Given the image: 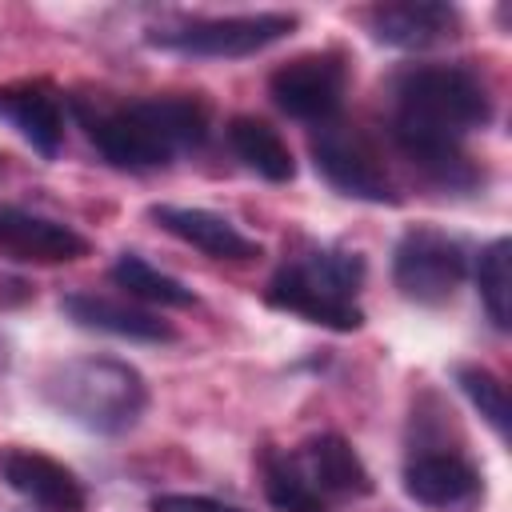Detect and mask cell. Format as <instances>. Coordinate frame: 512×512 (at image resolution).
I'll list each match as a JSON object with an SVG mask.
<instances>
[{"instance_id":"6da1fadb","label":"cell","mask_w":512,"mask_h":512,"mask_svg":"<svg viewBox=\"0 0 512 512\" xmlns=\"http://www.w3.org/2000/svg\"><path fill=\"white\" fill-rule=\"evenodd\" d=\"M492 120V92L468 64H412L392 84L396 148L444 188H476L464 136Z\"/></svg>"},{"instance_id":"7a4b0ae2","label":"cell","mask_w":512,"mask_h":512,"mask_svg":"<svg viewBox=\"0 0 512 512\" xmlns=\"http://www.w3.org/2000/svg\"><path fill=\"white\" fill-rule=\"evenodd\" d=\"M76 116L96 152L128 172H152L172 164L180 152L200 148L212 128L208 104L188 92H164L128 104L76 100Z\"/></svg>"},{"instance_id":"3957f363","label":"cell","mask_w":512,"mask_h":512,"mask_svg":"<svg viewBox=\"0 0 512 512\" xmlns=\"http://www.w3.org/2000/svg\"><path fill=\"white\" fill-rule=\"evenodd\" d=\"M260 480L276 512H332L372 492V472L336 432L308 436L300 448H264Z\"/></svg>"},{"instance_id":"277c9868","label":"cell","mask_w":512,"mask_h":512,"mask_svg":"<svg viewBox=\"0 0 512 512\" xmlns=\"http://www.w3.org/2000/svg\"><path fill=\"white\" fill-rule=\"evenodd\" d=\"M364 256L332 244H300L272 272L264 300L288 316L332 332H356L364 324L360 308Z\"/></svg>"},{"instance_id":"5b68a950","label":"cell","mask_w":512,"mask_h":512,"mask_svg":"<svg viewBox=\"0 0 512 512\" xmlns=\"http://www.w3.org/2000/svg\"><path fill=\"white\" fill-rule=\"evenodd\" d=\"M40 396L48 408H56L60 416H68L72 424L96 436L128 432L148 408L144 376L112 356H76L52 364L40 376Z\"/></svg>"},{"instance_id":"8992f818","label":"cell","mask_w":512,"mask_h":512,"mask_svg":"<svg viewBox=\"0 0 512 512\" xmlns=\"http://www.w3.org/2000/svg\"><path fill=\"white\" fill-rule=\"evenodd\" d=\"M404 492L436 512H468L484 500V476L464 444H448L440 428H428L412 412V440L404 456Z\"/></svg>"},{"instance_id":"52a82bcc","label":"cell","mask_w":512,"mask_h":512,"mask_svg":"<svg viewBox=\"0 0 512 512\" xmlns=\"http://www.w3.org/2000/svg\"><path fill=\"white\" fill-rule=\"evenodd\" d=\"M300 20L292 12H240V16H192L156 24L148 32V44L180 56H204V60H240L256 56L284 36H292Z\"/></svg>"},{"instance_id":"ba28073f","label":"cell","mask_w":512,"mask_h":512,"mask_svg":"<svg viewBox=\"0 0 512 512\" xmlns=\"http://www.w3.org/2000/svg\"><path fill=\"white\" fill-rule=\"evenodd\" d=\"M468 276V252L456 236L432 224H416L396 240L392 252V280L404 300L436 308L456 296Z\"/></svg>"},{"instance_id":"9c48e42d","label":"cell","mask_w":512,"mask_h":512,"mask_svg":"<svg viewBox=\"0 0 512 512\" xmlns=\"http://www.w3.org/2000/svg\"><path fill=\"white\" fill-rule=\"evenodd\" d=\"M312 164L340 196L368 200V204H396L392 176H388L376 144L356 124H344V120L316 124V132H312Z\"/></svg>"},{"instance_id":"30bf717a","label":"cell","mask_w":512,"mask_h":512,"mask_svg":"<svg viewBox=\"0 0 512 512\" xmlns=\"http://www.w3.org/2000/svg\"><path fill=\"white\" fill-rule=\"evenodd\" d=\"M348 92V60L336 48L324 52H300L284 60L268 76V96L280 112L304 124H328L336 120Z\"/></svg>"},{"instance_id":"8fae6325","label":"cell","mask_w":512,"mask_h":512,"mask_svg":"<svg viewBox=\"0 0 512 512\" xmlns=\"http://www.w3.org/2000/svg\"><path fill=\"white\" fill-rule=\"evenodd\" d=\"M4 484L24 496L36 512H88V492L72 468L36 448H4L0 452Z\"/></svg>"},{"instance_id":"7c38bea8","label":"cell","mask_w":512,"mask_h":512,"mask_svg":"<svg viewBox=\"0 0 512 512\" xmlns=\"http://www.w3.org/2000/svg\"><path fill=\"white\" fill-rule=\"evenodd\" d=\"M0 256L16 264H72L88 256V240L60 220H48L40 212L0 204Z\"/></svg>"},{"instance_id":"4fadbf2b","label":"cell","mask_w":512,"mask_h":512,"mask_svg":"<svg viewBox=\"0 0 512 512\" xmlns=\"http://www.w3.org/2000/svg\"><path fill=\"white\" fill-rule=\"evenodd\" d=\"M364 24L372 40L388 48H432L452 36H460V8L440 0H396V4H372L364 8Z\"/></svg>"},{"instance_id":"5bb4252c","label":"cell","mask_w":512,"mask_h":512,"mask_svg":"<svg viewBox=\"0 0 512 512\" xmlns=\"http://www.w3.org/2000/svg\"><path fill=\"white\" fill-rule=\"evenodd\" d=\"M0 120L48 160L64 144V96L48 80L0 84Z\"/></svg>"},{"instance_id":"9a60e30c","label":"cell","mask_w":512,"mask_h":512,"mask_svg":"<svg viewBox=\"0 0 512 512\" xmlns=\"http://www.w3.org/2000/svg\"><path fill=\"white\" fill-rule=\"evenodd\" d=\"M148 220H156L168 236L192 244L196 252L212 256V260H228V264H248L260 256V244L252 236H244L228 216L212 212V208H188V204H152Z\"/></svg>"},{"instance_id":"2e32d148","label":"cell","mask_w":512,"mask_h":512,"mask_svg":"<svg viewBox=\"0 0 512 512\" xmlns=\"http://www.w3.org/2000/svg\"><path fill=\"white\" fill-rule=\"evenodd\" d=\"M60 312L80 324V328H96L120 340H140V344H168L176 340V328L168 320H160L148 308H132L124 300L112 296H96V292H68L60 300Z\"/></svg>"},{"instance_id":"e0dca14e","label":"cell","mask_w":512,"mask_h":512,"mask_svg":"<svg viewBox=\"0 0 512 512\" xmlns=\"http://www.w3.org/2000/svg\"><path fill=\"white\" fill-rule=\"evenodd\" d=\"M228 144L232 152L264 180L272 184H288L296 176V160H292V148L288 140L268 124V120H256V116H232L228 120Z\"/></svg>"},{"instance_id":"ac0fdd59","label":"cell","mask_w":512,"mask_h":512,"mask_svg":"<svg viewBox=\"0 0 512 512\" xmlns=\"http://www.w3.org/2000/svg\"><path fill=\"white\" fill-rule=\"evenodd\" d=\"M112 284L124 288L128 296L148 300V304H160V308H188V304H196V292H192L184 280L160 272L156 264H148V260L136 256V252H124V256L112 264Z\"/></svg>"},{"instance_id":"d6986e66","label":"cell","mask_w":512,"mask_h":512,"mask_svg":"<svg viewBox=\"0 0 512 512\" xmlns=\"http://www.w3.org/2000/svg\"><path fill=\"white\" fill-rule=\"evenodd\" d=\"M508 252H512L508 236H496V240L484 244L480 256H476V288H480V300H484V308H488V320H492L500 332H504L508 320H512V312H508V296H512V288H508Z\"/></svg>"},{"instance_id":"ffe728a7","label":"cell","mask_w":512,"mask_h":512,"mask_svg":"<svg viewBox=\"0 0 512 512\" xmlns=\"http://www.w3.org/2000/svg\"><path fill=\"white\" fill-rule=\"evenodd\" d=\"M456 384L460 392L472 400V408L492 424V432L504 440L508 436V388L492 368L480 364H460L456 368Z\"/></svg>"},{"instance_id":"44dd1931","label":"cell","mask_w":512,"mask_h":512,"mask_svg":"<svg viewBox=\"0 0 512 512\" xmlns=\"http://www.w3.org/2000/svg\"><path fill=\"white\" fill-rule=\"evenodd\" d=\"M152 512H244V508L224 504L216 496H200V492H160L152 500Z\"/></svg>"}]
</instances>
